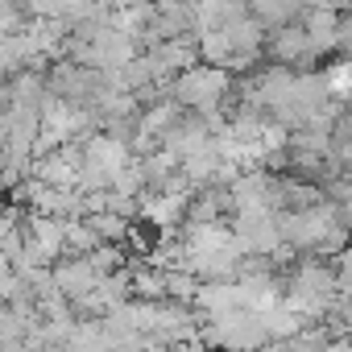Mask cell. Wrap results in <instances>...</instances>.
Segmentation results:
<instances>
[{
    "instance_id": "cell-1",
    "label": "cell",
    "mask_w": 352,
    "mask_h": 352,
    "mask_svg": "<svg viewBox=\"0 0 352 352\" xmlns=\"http://www.w3.org/2000/svg\"><path fill=\"white\" fill-rule=\"evenodd\" d=\"M224 96V75H216V71H187L183 79H179V100L183 104H191V108H208V104H216Z\"/></svg>"
}]
</instances>
